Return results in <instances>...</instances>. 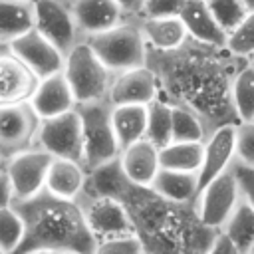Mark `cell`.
Instances as JSON below:
<instances>
[{"label":"cell","mask_w":254,"mask_h":254,"mask_svg":"<svg viewBox=\"0 0 254 254\" xmlns=\"http://www.w3.org/2000/svg\"><path fill=\"white\" fill-rule=\"evenodd\" d=\"M113 198L125 206L143 254H204L218 234L200 222L194 206L169 202L127 179Z\"/></svg>","instance_id":"1"},{"label":"cell","mask_w":254,"mask_h":254,"mask_svg":"<svg viewBox=\"0 0 254 254\" xmlns=\"http://www.w3.org/2000/svg\"><path fill=\"white\" fill-rule=\"evenodd\" d=\"M12 204L22 214L26 226L24 240L14 254L30 250H48L52 254H91L95 250L97 242L75 200L56 198L44 189L36 196Z\"/></svg>","instance_id":"2"},{"label":"cell","mask_w":254,"mask_h":254,"mask_svg":"<svg viewBox=\"0 0 254 254\" xmlns=\"http://www.w3.org/2000/svg\"><path fill=\"white\" fill-rule=\"evenodd\" d=\"M173 54L177 56V52H173ZM171 64L173 65L169 67V71H167V75H165L163 81L169 79L171 89L179 97H177L175 103H169V105H183L187 101L189 93H194L192 99H190V103H189V107H185V109L192 111L202 121L204 129H206V123L208 121H214L212 119V111H210L212 109V97L208 95V91L218 89L220 83L230 85V81H232L234 75L230 79H224L222 69L210 58H208L206 64H202V62H190V64H187V62H183V58L177 56V58H171Z\"/></svg>","instance_id":"3"},{"label":"cell","mask_w":254,"mask_h":254,"mask_svg":"<svg viewBox=\"0 0 254 254\" xmlns=\"http://www.w3.org/2000/svg\"><path fill=\"white\" fill-rule=\"evenodd\" d=\"M85 42L111 73L147 65V44L137 24L123 22L111 30L85 38Z\"/></svg>","instance_id":"4"},{"label":"cell","mask_w":254,"mask_h":254,"mask_svg":"<svg viewBox=\"0 0 254 254\" xmlns=\"http://www.w3.org/2000/svg\"><path fill=\"white\" fill-rule=\"evenodd\" d=\"M83 133V169L89 173L119 157V145L111 123V103L107 99L75 105Z\"/></svg>","instance_id":"5"},{"label":"cell","mask_w":254,"mask_h":254,"mask_svg":"<svg viewBox=\"0 0 254 254\" xmlns=\"http://www.w3.org/2000/svg\"><path fill=\"white\" fill-rule=\"evenodd\" d=\"M64 77L67 79L75 103H91L107 99L111 71L101 64L85 40L77 42L64 58Z\"/></svg>","instance_id":"6"},{"label":"cell","mask_w":254,"mask_h":254,"mask_svg":"<svg viewBox=\"0 0 254 254\" xmlns=\"http://www.w3.org/2000/svg\"><path fill=\"white\" fill-rule=\"evenodd\" d=\"M36 143L52 159H67L83 165V133L77 109L40 119Z\"/></svg>","instance_id":"7"},{"label":"cell","mask_w":254,"mask_h":254,"mask_svg":"<svg viewBox=\"0 0 254 254\" xmlns=\"http://www.w3.org/2000/svg\"><path fill=\"white\" fill-rule=\"evenodd\" d=\"M75 202L79 204L85 224H87L89 232L93 234L95 242L135 236L133 222H131L125 206L117 198L79 194Z\"/></svg>","instance_id":"8"},{"label":"cell","mask_w":254,"mask_h":254,"mask_svg":"<svg viewBox=\"0 0 254 254\" xmlns=\"http://www.w3.org/2000/svg\"><path fill=\"white\" fill-rule=\"evenodd\" d=\"M240 202V192L234 181L232 171L218 175L204 187H200L194 198V210L200 222L212 230H222L232 212Z\"/></svg>","instance_id":"9"},{"label":"cell","mask_w":254,"mask_h":254,"mask_svg":"<svg viewBox=\"0 0 254 254\" xmlns=\"http://www.w3.org/2000/svg\"><path fill=\"white\" fill-rule=\"evenodd\" d=\"M40 117L30 101L0 105V155L4 161L36 143Z\"/></svg>","instance_id":"10"},{"label":"cell","mask_w":254,"mask_h":254,"mask_svg":"<svg viewBox=\"0 0 254 254\" xmlns=\"http://www.w3.org/2000/svg\"><path fill=\"white\" fill-rule=\"evenodd\" d=\"M50 163L52 157L38 147H30L4 163V171L14 192V202L28 200L44 190Z\"/></svg>","instance_id":"11"},{"label":"cell","mask_w":254,"mask_h":254,"mask_svg":"<svg viewBox=\"0 0 254 254\" xmlns=\"http://www.w3.org/2000/svg\"><path fill=\"white\" fill-rule=\"evenodd\" d=\"M34 30L50 40L64 56L83 40L65 0H38L34 4Z\"/></svg>","instance_id":"12"},{"label":"cell","mask_w":254,"mask_h":254,"mask_svg":"<svg viewBox=\"0 0 254 254\" xmlns=\"http://www.w3.org/2000/svg\"><path fill=\"white\" fill-rule=\"evenodd\" d=\"M8 50L26 64V67L38 77H50L64 69V54L46 40L38 30H30L8 44Z\"/></svg>","instance_id":"13"},{"label":"cell","mask_w":254,"mask_h":254,"mask_svg":"<svg viewBox=\"0 0 254 254\" xmlns=\"http://www.w3.org/2000/svg\"><path fill=\"white\" fill-rule=\"evenodd\" d=\"M236 161V125L216 127L202 143V163L198 169V185L204 187L218 175L226 173Z\"/></svg>","instance_id":"14"},{"label":"cell","mask_w":254,"mask_h":254,"mask_svg":"<svg viewBox=\"0 0 254 254\" xmlns=\"http://www.w3.org/2000/svg\"><path fill=\"white\" fill-rule=\"evenodd\" d=\"M159 83L149 65L127 69L111 79L107 101L115 105H149L157 99Z\"/></svg>","instance_id":"15"},{"label":"cell","mask_w":254,"mask_h":254,"mask_svg":"<svg viewBox=\"0 0 254 254\" xmlns=\"http://www.w3.org/2000/svg\"><path fill=\"white\" fill-rule=\"evenodd\" d=\"M69 8L81 38L95 36L125 22V14L113 0H73Z\"/></svg>","instance_id":"16"},{"label":"cell","mask_w":254,"mask_h":254,"mask_svg":"<svg viewBox=\"0 0 254 254\" xmlns=\"http://www.w3.org/2000/svg\"><path fill=\"white\" fill-rule=\"evenodd\" d=\"M30 105L40 119H48V117H56V115L75 109L77 103H75V97L71 93L67 79L60 71V73H54L38 81L30 97Z\"/></svg>","instance_id":"17"},{"label":"cell","mask_w":254,"mask_h":254,"mask_svg":"<svg viewBox=\"0 0 254 254\" xmlns=\"http://www.w3.org/2000/svg\"><path fill=\"white\" fill-rule=\"evenodd\" d=\"M38 77L10 50L0 52V105L30 101Z\"/></svg>","instance_id":"18"},{"label":"cell","mask_w":254,"mask_h":254,"mask_svg":"<svg viewBox=\"0 0 254 254\" xmlns=\"http://www.w3.org/2000/svg\"><path fill=\"white\" fill-rule=\"evenodd\" d=\"M119 167L129 183L137 187H151L155 175L161 169L159 149L147 139H141L119 153Z\"/></svg>","instance_id":"19"},{"label":"cell","mask_w":254,"mask_h":254,"mask_svg":"<svg viewBox=\"0 0 254 254\" xmlns=\"http://www.w3.org/2000/svg\"><path fill=\"white\" fill-rule=\"evenodd\" d=\"M187 36L198 44L214 46V48H226V34L212 18L206 0H187L181 14H179Z\"/></svg>","instance_id":"20"},{"label":"cell","mask_w":254,"mask_h":254,"mask_svg":"<svg viewBox=\"0 0 254 254\" xmlns=\"http://www.w3.org/2000/svg\"><path fill=\"white\" fill-rule=\"evenodd\" d=\"M87 171L83 165L67 159H52L48 175H46V185L44 189L62 200H77V196L85 189L87 181Z\"/></svg>","instance_id":"21"},{"label":"cell","mask_w":254,"mask_h":254,"mask_svg":"<svg viewBox=\"0 0 254 254\" xmlns=\"http://www.w3.org/2000/svg\"><path fill=\"white\" fill-rule=\"evenodd\" d=\"M153 192H157L161 198L177 204H192L200 185H198V173H183V171H169L159 169L155 175L151 187Z\"/></svg>","instance_id":"22"},{"label":"cell","mask_w":254,"mask_h":254,"mask_svg":"<svg viewBox=\"0 0 254 254\" xmlns=\"http://www.w3.org/2000/svg\"><path fill=\"white\" fill-rule=\"evenodd\" d=\"M141 34L145 38V44H149L157 52H175L179 50L187 40V30L179 16L171 18H143L139 24Z\"/></svg>","instance_id":"23"},{"label":"cell","mask_w":254,"mask_h":254,"mask_svg":"<svg viewBox=\"0 0 254 254\" xmlns=\"http://www.w3.org/2000/svg\"><path fill=\"white\" fill-rule=\"evenodd\" d=\"M111 123L119 151L145 139L147 105H111Z\"/></svg>","instance_id":"24"},{"label":"cell","mask_w":254,"mask_h":254,"mask_svg":"<svg viewBox=\"0 0 254 254\" xmlns=\"http://www.w3.org/2000/svg\"><path fill=\"white\" fill-rule=\"evenodd\" d=\"M30 30H34V4L0 0V42L10 44Z\"/></svg>","instance_id":"25"},{"label":"cell","mask_w":254,"mask_h":254,"mask_svg":"<svg viewBox=\"0 0 254 254\" xmlns=\"http://www.w3.org/2000/svg\"><path fill=\"white\" fill-rule=\"evenodd\" d=\"M230 105L238 123L254 121V65L236 69L230 81Z\"/></svg>","instance_id":"26"},{"label":"cell","mask_w":254,"mask_h":254,"mask_svg":"<svg viewBox=\"0 0 254 254\" xmlns=\"http://www.w3.org/2000/svg\"><path fill=\"white\" fill-rule=\"evenodd\" d=\"M202 163V143H169L159 149V165L169 171L198 173Z\"/></svg>","instance_id":"27"},{"label":"cell","mask_w":254,"mask_h":254,"mask_svg":"<svg viewBox=\"0 0 254 254\" xmlns=\"http://www.w3.org/2000/svg\"><path fill=\"white\" fill-rule=\"evenodd\" d=\"M208 131L192 111L171 105V143H204Z\"/></svg>","instance_id":"28"},{"label":"cell","mask_w":254,"mask_h":254,"mask_svg":"<svg viewBox=\"0 0 254 254\" xmlns=\"http://www.w3.org/2000/svg\"><path fill=\"white\" fill-rule=\"evenodd\" d=\"M222 232L234 242L240 254H246L254 244V208H250L246 202L240 200L236 210L224 224Z\"/></svg>","instance_id":"29"},{"label":"cell","mask_w":254,"mask_h":254,"mask_svg":"<svg viewBox=\"0 0 254 254\" xmlns=\"http://www.w3.org/2000/svg\"><path fill=\"white\" fill-rule=\"evenodd\" d=\"M145 139L157 149H163L171 143V105L167 101L155 99L147 105Z\"/></svg>","instance_id":"30"},{"label":"cell","mask_w":254,"mask_h":254,"mask_svg":"<svg viewBox=\"0 0 254 254\" xmlns=\"http://www.w3.org/2000/svg\"><path fill=\"white\" fill-rule=\"evenodd\" d=\"M24 218L14 204L0 208V248L8 254H14L24 240Z\"/></svg>","instance_id":"31"},{"label":"cell","mask_w":254,"mask_h":254,"mask_svg":"<svg viewBox=\"0 0 254 254\" xmlns=\"http://www.w3.org/2000/svg\"><path fill=\"white\" fill-rule=\"evenodd\" d=\"M206 6L216 20V24L222 28V32L228 36L248 14L242 0H206Z\"/></svg>","instance_id":"32"},{"label":"cell","mask_w":254,"mask_h":254,"mask_svg":"<svg viewBox=\"0 0 254 254\" xmlns=\"http://www.w3.org/2000/svg\"><path fill=\"white\" fill-rule=\"evenodd\" d=\"M226 50L238 58L254 56V10L246 14V18L228 34Z\"/></svg>","instance_id":"33"},{"label":"cell","mask_w":254,"mask_h":254,"mask_svg":"<svg viewBox=\"0 0 254 254\" xmlns=\"http://www.w3.org/2000/svg\"><path fill=\"white\" fill-rule=\"evenodd\" d=\"M236 161L254 167V121L236 125Z\"/></svg>","instance_id":"34"},{"label":"cell","mask_w":254,"mask_h":254,"mask_svg":"<svg viewBox=\"0 0 254 254\" xmlns=\"http://www.w3.org/2000/svg\"><path fill=\"white\" fill-rule=\"evenodd\" d=\"M238 192H240V200L246 202L250 208H254V167H248L244 163L234 161L230 167Z\"/></svg>","instance_id":"35"},{"label":"cell","mask_w":254,"mask_h":254,"mask_svg":"<svg viewBox=\"0 0 254 254\" xmlns=\"http://www.w3.org/2000/svg\"><path fill=\"white\" fill-rule=\"evenodd\" d=\"M91 254H143V250L139 240L135 236H129V238L101 240L95 244V250Z\"/></svg>","instance_id":"36"},{"label":"cell","mask_w":254,"mask_h":254,"mask_svg":"<svg viewBox=\"0 0 254 254\" xmlns=\"http://www.w3.org/2000/svg\"><path fill=\"white\" fill-rule=\"evenodd\" d=\"M187 0H145L143 18H171L179 16Z\"/></svg>","instance_id":"37"},{"label":"cell","mask_w":254,"mask_h":254,"mask_svg":"<svg viewBox=\"0 0 254 254\" xmlns=\"http://www.w3.org/2000/svg\"><path fill=\"white\" fill-rule=\"evenodd\" d=\"M204 254H240V250H238V248L234 246V242L220 230V232L214 236L212 244L208 246V250H206Z\"/></svg>","instance_id":"38"},{"label":"cell","mask_w":254,"mask_h":254,"mask_svg":"<svg viewBox=\"0 0 254 254\" xmlns=\"http://www.w3.org/2000/svg\"><path fill=\"white\" fill-rule=\"evenodd\" d=\"M12 202H14V192H12L8 175H6L4 167H2V169H0V208L10 206Z\"/></svg>","instance_id":"39"},{"label":"cell","mask_w":254,"mask_h":254,"mask_svg":"<svg viewBox=\"0 0 254 254\" xmlns=\"http://www.w3.org/2000/svg\"><path fill=\"white\" fill-rule=\"evenodd\" d=\"M123 14H141L143 6H145V0H113Z\"/></svg>","instance_id":"40"},{"label":"cell","mask_w":254,"mask_h":254,"mask_svg":"<svg viewBox=\"0 0 254 254\" xmlns=\"http://www.w3.org/2000/svg\"><path fill=\"white\" fill-rule=\"evenodd\" d=\"M242 4L246 6V10H248V12H252V10H254V0H242Z\"/></svg>","instance_id":"41"},{"label":"cell","mask_w":254,"mask_h":254,"mask_svg":"<svg viewBox=\"0 0 254 254\" xmlns=\"http://www.w3.org/2000/svg\"><path fill=\"white\" fill-rule=\"evenodd\" d=\"M24 254H52L48 250H30V252H24Z\"/></svg>","instance_id":"42"},{"label":"cell","mask_w":254,"mask_h":254,"mask_svg":"<svg viewBox=\"0 0 254 254\" xmlns=\"http://www.w3.org/2000/svg\"><path fill=\"white\" fill-rule=\"evenodd\" d=\"M20 2H28V4H36L38 0H20Z\"/></svg>","instance_id":"43"},{"label":"cell","mask_w":254,"mask_h":254,"mask_svg":"<svg viewBox=\"0 0 254 254\" xmlns=\"http://www.w3.org/2000/svg\"><path fill=\"white\" fill-rule=\"evenodd\" d=\"M246 254H254V244H252V246H250V250H248V252H246Z\"/></svg>","instance_id":"44"},{"label":"cell","mask_w":254,"mask_h":254,"mask_svg":"<svg viewBox=\"0 0 254 254\" xmlns=\"http://www.w3.org/2000/svg\"><path fill=\"white\" fill-rule=\"evenodd\" d=\"M4 163H6V161H4V159H2V155H0V169L4 167Z\"/></svg>","instance_id":"45"},{"label":"cell","mask_w":254,"mask_h":254,"mask_svg":"<svg viewBox=\"0 0 254 254\" xmlns=\"http://www.w3.org/2000/svg\"><path fill=\"white\" fill-rule=\"evenodd\" d=\"M60 254H75V252H60Z\"/></svg>","instance_id":"46"},{"label":"cell","mask_w":254,"mask_h":254,"mask_svg":"<svg viewBox=\"0 0 254 254\" xmlns=\"http://www.w3.org/2000/svg\"><path fill=\"white\" fill-rule=\"evenodd\" d=\"M0 254H8V252H4V250H2V248H0Z\"/></svg>","instance_id":"47"},{"label":"cell","mask_w":254,"mask_h":254,"mask_svg":"<svg viewBox=\"0 0 254 254\" xmlns=\"http://www.w3.org/2000/svg\"><path fill=\"white\" fill-rule=\"evenodd\" d=\"M250 65H254V56H252V64H250Z\"/></svg>","instance_id":"48"},{"label":"cell","mask_w":254,"mask_h":254,"mask_svg":"<svg viewBox=\"0 0 254 254\" xmlns=\"http://www.w3.org/2000/svg\"><path fill=\"white\" fill-rule=\"evenodd\" d=\"M65 2H67V4H71V2H73V0H65Z\"/></svg>","instance_id":"49"}]
</instances>
